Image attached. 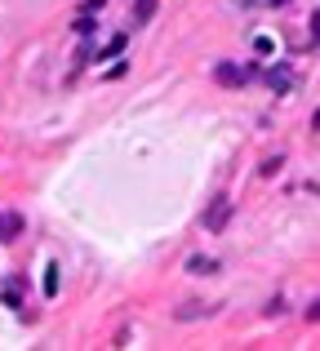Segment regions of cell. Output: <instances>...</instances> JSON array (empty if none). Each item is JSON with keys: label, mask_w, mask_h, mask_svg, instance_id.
Here are the masks:
<instances>
[{"label": "cell", "mask_w": 320, "mask_h": 351, "mask_svg": "<svg viewBox=\"0 0 320 351\" xmlns=\"http://www.w3.org/2000/svg\"><path fill=\"white\" fill-rule=\"evenodd\" d=\"M187 271H196V276H214V271H218V263H214V258H187Z\"/></svg>", "instance_id": "ba28073f"}, {"label": "cell", "mask_w": 320, "mask_h": 351, "mask_svg": "<svg viewBox=\"0 0 320 351\" xmlns=\"http://www.w3.org/2000/svg\"><path fill=\"white\" fill-rule=\"evenodd\" d=\"M271 5H276V9H280V5H289V0H271Z\"/></svg>", "instance_id": "7c38bea8"}, {"label": "cell", "mask_w": 320, "mask_h": 351, "mask_svg": "<svg viewBox=\"0 0 320 351\" xmlns=\"http://www.w3.org/2000/svg\"><path fill=\"white\" fill-rule=\"evenodd\" d=\"M125 45H130V36H112V40L94 53V62H107V58H116V53H125Z\"/></svg>", "instance_id": "277c9868"}, {"label": "cell", "mask_w": 320, "mask_h": 351, "mask_svg": "<svg viewBox=\"0 0 320 351\" xmlns=\"http://www.w3.org/2000/svg\"><path fill=\"white\" fill-rule=\"evenodd\" d=\"M5 307H23V280H5Z\"/></svg>", "instance_id": "52a82bcc"}, {"label": "cell", "mask_w": 320, "mask_h": 351, "mask_svg": "<svg viewBox=\"0 0 320 351\" xmlns=\"http://www.w3.org/2000/svg\"><path fill=\"white\" fill-rule=\"evenodd\" d=\"M249 71H254V67H241V62H218L214 76H218V85L241 89V85H249Z\"/></svg>", "instance_id": "7a4b0ae2"}, {"label": "cell", "mask_w": 320, "mask_h": 351, "mask_svg": "<svg viewBox=\"0 0 320 351\" xmlns=\"http://www.w3.org/2000/svg\"><path fill=\"white\" fill-rule=\"evenodd\" d=\"M18 236H23V214L5 209V214H0V245H14Z\"/></svg>", "instance_id": "3957f363"}, {"label": "cell", "mask_w": 320, "mask_h": 351, "mask_svg": "<svg viewBox=\"0 0 320 351\" xmlns=\"http://www.w3.org/2000/svg\"><path fill=\"white\" fill-rule=\"evenodd\" d=\"M205 302H187V307H178V320H191V316H205Z\"/></svg>", "instance_id": "8fae6325"}, {"label": "cell", "mask_w": 320, "mask_h": 351, "mask_svg": "<svg viewBox=\"0 0 320 351\" xmlns=\"http://www.w3.org/2000/svg\"><path fill=\"white\" fill-rule=\"evenodd\" d=\"M151 18H156V0H134V18L130 23L143 27V23H151Z\"/></svg>", "instance_id": "5b68a950"}, {"label": "cell", "mask_w": 320, "mask_h": 351, "mask_svg": "<svg viewBox=\"0 0 320 351\" xmlns=\"http://www.w3.org/2000/svg\"><path fill=\"white\" fill-rule=\"evenodd\" d=\"M45 293L58 298V263H45Z\"/></svg>", "instance_id": "9c48e42d"}, {"label": "cell", "mask_w": 320, "mask_h": 351, "mask_svg": "<svg viewBox=\"0 0 320 351\" xmlns=\"http://www.w3.org/2000/svg\"><path fill=\"white\" fill-rule=\"evenodd\" d=\"M103 5H107V0H80L76 14H80V18H98V14H103Z\"/></svg>", "instance_id": "30bf717a"}, {"label": "cell", "mask_w": 320, "mask_h": 351, "mask_svg": "<svg viewBox=\"0 0 320 351\" xmlns=\"http://www.w3.org/2000/svg\"><path fill=\"white\" fill-rule=\"evenodd\" d=\"M289 76H294L289 67H267V71H262V80H267L271 89H289Z\"/></svg>", "instance_id": "8992f818"}, {"label": "cell", "mask_w": 320, "mask_h": 351, "mask_svg": "<svg viewBox=\"0 0 320 351\" xmlns=\"http://www.w3.org/2000/svg\"><path fill=\"white\" fill-rule=\"evenodd\" d=\"M227 218H232V196H214L200 223H205V232H223V227H227Z\"/></svg>", "instance_id": "6da1fadb"}]
</instances>
